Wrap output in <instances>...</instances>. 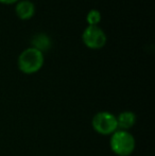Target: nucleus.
<instances>
[{
	"label": "nucleus",
	"mask_w": 155,
	"mask_h": 156,
	"mask_svg": "<svg viewBox=\"0 0 155 156\" xmlns=\"http://www.w3.org/2000/svg\"><path fill=\"white\" fill-rule=\"evenodd\" d=\"M44 53L36 48L30 47L25 49L18 56V68L26 74L35 73L44 65Z\"/></svg>",
	"instance_id": "f257e3e1"
},
{
	"label": "nucleus",
	"mask_w": 155,
	"mask_h": 156,
	"mask_svg": "<svg viewBox=\"0 0 155 156\" xmlns=\"http://www.w3.org/2000/svg\"><path fill=\"white\" fill-rule=\"evenodd\" d=\"M110 147L112 151L118 156H130L134 152L136 141L129 131L117 129L111 135Z\"/></svg>",
	"instance_id": "f03ea898"
},
{
	"label": "nucleus",
	"mask_w": 155,
	"mask_h": 156,
	"mask_svg": "<svg viewBox=\"0 0 155 156\" xmlns=\"http://www.w3.org/2000/svg\"><path fill=\"white\" fill-rule=\"evenodd\" d=\"M91 125L93 131L104 136H111L118 129L116 116L106 111L96 114L91 120Z\"/></svg>",
	"instance_id": "7ed1b4c3"
},
{
	"label": "nucleus",
	"mask_w": 155,
	"mask_h": 156,
	"mask_svg": "<svg viewBox=\"0 0 155 156\" xmlns=\"http://www.w3.org/2000/svg\"><path fill=\"white\" fill-rule=\"evenodd\" d=\"M82 41L90 49H101L106 44V34L98 26H87L82 33Z\"/></svg>",
	"instance_id": "20e7f679"
},
{
	"label": "nucleus",
	"mask_w": 155,
	"mask_h": 156,
	"mask_svg": "<svg viewBox=\"0 0 155 156\" xmlns=\"http://www.w3.org/2000/svg\"><path fill=\"white\" fill-rule=\"evenodd\" d=\"M118 129L129 131L136 123V115L131 111H124L116 116Z\"/></svg>",
	"instance_id": "39448f33"
},
{
	"label": "nucleus",
	"mask_w": 155,
	"mask_h": 156,
	"mask_svg": "<svg viewBox=\"0 0 155 156\" xmlns=\"http://www.w3.org/2000/svg\"><path fill=\"white\" fill-rule=\"evenodd\" d=\"M15 11L19 18L26 20V19H30L34 15L35 5L30 0H20L19 2H17Z\"/></svg>",
	"instance_id": "423d86ee"
},
{
	"label": "nucleus",
	"mask_w": 155,
	"mask_h": 156,
	"mask_svg": "<svg viewBox=\"0 0 155 156\" xmlns=\"http://www.w3.org/2000/svg\"><path fill=\"white\" fill-rule=\"evenodd\" d=\"M32 44H33V48H36L39 51H45V50H48L51 45V41H50V38L47 36L46 34H37L34 36L33 41H32Z\"/></svg>",
	"instance_id": "0eeeda50"
},
{
	"label": "nucleus",
	"mask_w": 155,
	"mask_h": 156,
	"mask_svg": "<svg viewBox=\"0 0 155 156\" xmlns=\"http://www.w3.org/2000/svg\"><path fill=\"white\" fill-rule=\"evenodd\" d=\"M86 21L88 23V26H98V23L101 21V13L96 9H93L87 13Z\"/></svg>",
	"instance_id": "6e6552de"
},
{
	"label": "nucleus",
	"mask_w": 155,
	"mask_h": 156,
	"mask_svg": "<svg viewBox=\"0 0 155 156\" xmlns=\"http://www.w3.org/2000/svg\"><path fill=\"white\" fill-rule=\"evenodd\" d=\"M18 0H0L1 3H5V4H11V3H14V2H17Z\"/></svg>",
	"instance_id": "1a4fd4ad"
}]
</instances>
